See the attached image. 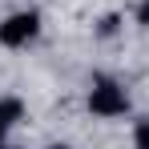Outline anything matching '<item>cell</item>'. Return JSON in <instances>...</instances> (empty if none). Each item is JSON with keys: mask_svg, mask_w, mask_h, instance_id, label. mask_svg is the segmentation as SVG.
<instances>
[{"mask_svg": "<svg viewBox=\"0 0 149 149\" xmlns=\"http://www.w3.org/2000/svg\"><path fill=\"white\" fill-rule=\"evenodd\" d=\"M89 113H97L105 121L125 117V113H129V93H125L113 77H97V81L89 85Z\"/></svg>", "mask_w": 149, "mask_h": 149, "instance_id": "cell-1", "label": "cell"}, {"mask_svg": "<svg viewBox=\"0 0 149 149\" xmlns=\"http://www.w3.org/2000/svg\"><path fill=\"white\" fill-rule=\"evenodd\" d=\"M40 36V16L36 12H12L0 20V45L4 49H24Z\"/></svg>", "mask_w": 149, "mask_h": 149, "instance_id": "cell-2", "label": "cell"}, {"mask_svg": "<svg viewBox=\"0 0 149 149\" xmlns=\"http://www.w3.org/2000/svg\"><path fill=\"white\" fill-rule=\"evenodd\" d=\"M20 117V101L12 97H0V145H4V133L12 129V121Z\"/></svg>", "mask_w": 149, "mask_h": 149, "instance_id": "cell-3", "label": "cell"}, {"mask_svg": "<svg viewBox=\"0 0 149 149\" xmlns=\"http://www.w3.org/2000/svg\"><path fill=\"white\" fill-rule=\"evenodd\" d=\"M133 149H149V117L133 125Z\"/></svg>", "mask_w": 149, "mask_h": 149, "instance_id": "cell-4", "label": "cell"}, {"mask_svg": "<svg viewBox=\"0 0 149 149\" xmlns=\"http://www.w3.org/2000/svg\"><path fill=\"white\" fill-rule=\"evenodd\" d=\"M117 24H121V16H105V20H101V36H113V32H117Z\"/></svg>", "mask_w": 149, "mask_h": 149, "instance_id": "cell-5", "label": "cell"}, {"mask_svg": "<svg viewBox=\"0 0 149 149\" xmlns=\"http://www.w3.org/2000/svg\"><path fill=\"white\" fill-rule=\"evenodd\" d=\"M137 24L149 28V0H141V4H137Z\"/></svg>", "mask_w": 149, "mask_h": 149, "instance_id": "cell-6", "label": "cell"}, {"mask_svg": "<svg viewBox=\"0 0 149 149\" xmlns=\"http://www.w3.org/2000/svg\"><path fill=\"white\" fill-rule=\"evenodd\" d=\"M49 149H69V145H49Z\"/></svg>", "mask_w": 149, "mask_h": 149, "instance_id": "cell-7", "label": "cell"}, {"mask_svg": "<svg viewBox=\"0 0 149 149\" xmlns=\"http://www.w3.org/2000/svg\"><path fill=\"white\" fill-rule=\"evenodd\" d=\"M0 149H16V145H0Z\"/></svg>", "mask_w": 149, "mask_h": 149, "instance_id": "cell-8", "label": "cell"}]
</instances>
